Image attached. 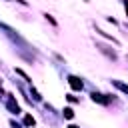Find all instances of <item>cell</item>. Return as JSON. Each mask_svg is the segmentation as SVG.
<instances>
[{
    "label": "cell",
    "mask_w": 128,
    "mask_h": 128,
    "mask_svg": "<svg viewBox=\"0 0 128 128\" xmlns=\"http://www.w3.org/2000/svg\"><path fill=\"white\" fill-rule=\"evenodd\" d=\"M96 34H100V36H104V38H106V40H110V42H112L114 46H120V40H116L114 36H110L108 32H104V30H102V28H98V26H96Z\"/></svg>",
    "instance_id": "5b68a950"
},
{
    "label": "cell",
    "mask_w": 128,
    "mask_h": 128,
    "mask_svg": "<svg viewBox=\"0 0 128 128\" xmlns=\"http://www.w3.org/2000/svg\"><path fill=\"white\" fill-rule=\"evenodd\" d=\"M16 2H18V4H22V6H26V4H28L26 0H16Z\"/></svg>",
    "instance_id": "9a60e30c"
},
{
    "label": "cell",
    "mask_w": 128,
    "mask_h": 128,
    "mask_svg": "<svg viewBox=\"0 0 128 128\" xmlns=\"http://www.w3.org/2000/svg\"><path fill=\"white\" fill-rule=\"evenodd\" d=\"M24 126H28V128H34L36 126V120H34L32 114H24Z\"/></svg>",
    "instance_id": "52a82bcc"
},
{
    "label": "cell",
    "mask_w": 128,
    "mask_h": 128,
    "mask_svg": "<svg viewBox=\"0 0 128 128\" xmlns=\"http://www.w3.org/2000/svg\"><path fill=\"white\" fill-rule=\"evenodd\" d=\"M62 116H64L66 120H72V118H74V110H72L70 106H66V108L62 110Z\"/></svg>",
    "instance_id": "ba28073f"
},
{
    "label": "cell",
    "mask_w": 128,
    "mask_h": 128,
    "mask_svg": "<svg viewBox=\"0 0 128 128\" xmlns=\"http://www.w3.org/2000/svg\"><path fill=\"white\" fill-rule=\"evenodd\" d=\"M96 50H98V52H102V54H104V56H106L108 60H112V62H114V60L118 58L116 50H112L110 46H106V44H102V42H96Z\"/></svg>",
    "instance_id": "7a4b0ae2"
},
{
    "label": "cell",
    "mask_w": 128,
    "mask_h": 128,
    "mask_svg": "<svg viewBox=\"0 0 128 128\" xmlns=\"http://www.w3.org/2000/svg\"><path fill=\"white\" fill-rule=\"evenodd\" d=\"M68 128H80V126H76V124H68Z\"/></svg>",
    "instance_id": "2e32d148"
},
{
    "label": "cell",
    "mask_w": 128,
    "mask_h": 128,
    "mask_svg": "<svg viewBox=\"0 0 128 128\" xmlns=\"http://www.w3.org/2000/svg\"><path fill=\"white\" fill-rule=\"evenodd\" d=\"M110 82H112V86H114V88H118L122 94H128V84H124L122 80H110Z\"/></svg>",
    "instance_id": "8992f818"
},
{
    "label": "cell",
    "mask_w": 128,
    "mask_h": 128,
    "mask_svg": "<svg viewBox=\"0 0 128 128\" xmlns=\"http://www.w3.org/2000/svg\"><path fill=\"white\" fill-rule=\"evenodd\" d=\"M66 98H68V102H78V98L74 94H66Z\"/></svg>",
    "instance_id": "7c38bea8"
},
{
    "label": "cell",
    "mask_w": 128,
    "mask_h": 128,
    "mask_svg": "<svg viewBox=\"0 0 128 128\" xmlns=\"http://www.w3.org/2000/svg\"><path fill=\"white\" fill-rule=\"evenodd\" d=\"M44 18H46V20H48V22H50L52 26H58V22L54 20V16H52V14H48V12H46V14H44Z\"/></svg>",
    "instance_id": "8fae6325"
},
{
    "label": "cell",
    "mask_w": 128,
    "mask_h": 128,
    "mask_svg": "<svg viewBox=\"0 0 128 128\" xmlns=\"http://www.w3.org/2000/svg\"><path fill=\"white\" fill-rule=\"evenodd\" d=\"M14 72H16L18 76H22V78H24V80H26L28 84H32V80H30V76H28V74H26V72H24L22 68H14Z\"/></svg>",
    "instance_id": "9c48e42d"
},
{
    "label": "cell",
    "mask_w": 128,
    "mask_h": 128,
    "mask_svg": "<svg viewBox=\"0 0 128 128\" xmlns=\"http://www.w3.org/2000/svg\"><path fill=\"white\" fill-rule=\"evenodd\" d=\"M84 2H90V0H84Z\"/></svg>",
    "instance_id": "e0dca14e"
},
{
    "label": "cell",
    "mask_w": 128,
    "mask_h": 128,
    "mask_svg": "<svg viewBox=\"0 0 128 128\" xmlns=\"http://www.w3.org/2000/svg\"><path fill=\"white\" fill-rule=\"evenodd\" d=\"M4 96H6V108H8V112L18 116L22 110H20V106H18V102H16V98H14V94L8 92V94H4Z\"/></svg>",
    "instance_id": "6da1fadb"
},
{
    "label": "cell",
    "mask_w": 128,
    "mask_h": 128,
    "mask_svg": "<svg viewBox=\"0 0 128 128\" xmlns=\"http://www.w3.org/2000/svg\"><path fill=\"white\" fill-rule=\"evenodd\" d=\"M90 98H92V102H98V104H102V106H108L110 100H112L108 94H102V92H92Z\"/></svg>",
    "instance_id": "277c9868"
},
{
    "label": "cell",
    "mask_w": 128,
    "mask_h": 128,
    "mask_svg": "<svg viewBox=\"0 0 128 128\" xmlns=\"http://www.w3.org/2000/svg\"><path fill=\"white\" fill-rule=\"evenodd\" d=\"M10 126H12V128H22V126H20L16 120H10Z\"/></svg>",
    "instance_id": "4fadbf2b"
},
{
    "label": "cell",
    "mask_w": 128,
    "mask_h": 128,
    "mask_svg": "<svg viewBox=\"0 0 128 128\" xmlns=\"http://www.w3.org/2000/svg\"><path fill=\"white\" fill-rule=\"evenodd\" d=\"M30 94H32V98H34L36 102H40V100H42V96H40V92H38V90H36V88H34L32 84H30Z\"/></svg>",
    "instance_id": "30bf717a"
},
{
    "label": "cell",
    "mask_w": 128,
    "mask_h": 128,
    "mask_svg": "<svg viewBox=\"0 0 128 128\" xmlns=\"http://www.w3.org/2000/svg\"><path fill=\"white\" fill-rule=\"evenodd\" d=\"M66 80H68V86H70L74 92H80V90L84 88V82H82V78H78V76H74V74H70Z\"/></svg>",
    "instance_id": "3957f363"
},
{
    "label": "cell",
    "mask_w": 128,
    "mask_h": 128,
    "mask_svg": "<svg viewBox=\"0 0 128 128\" xmlns=\"http://www.w3.org/2000/svg\"><path fill=\"white\" fill-rule=\"evenodd\" d=\"M122 4H124V10H126V16H128V0H122Z\"/></svg>",
    "instance_id": "5bb4252c"
}]
</instances>
